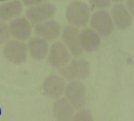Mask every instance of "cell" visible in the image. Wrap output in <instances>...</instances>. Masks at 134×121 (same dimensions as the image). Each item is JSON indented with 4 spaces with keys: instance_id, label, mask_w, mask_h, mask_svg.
<instances>
[{
    "instance_id": "1",
    "label": "cell",
    "mask_w": 134,
    "mask_h": 121,
    "mask_svg": "<svg viewBox=\"0 0 134 121\" xmlns=\"http://www.w3.org/2000/svg\"><path fill=\"white\" fill-rule=\"evenodd\" d=\"M65 16L69 25L79 28L89 24L92 14L88 4L81 0H74L67 6Z\"/></svg>"
},
{
    "instance_id": "2",
    "label": "cell",
    "mask_w": 134,
    "mask_h": 121,
    "mask_svg": "<svg viewBox=\"0 0 134 121\" xmlns=\"http://www.w3.org/2000/svg\"><path fill=\"white\" fill-rule=\"evenodd\" d=\"M91 71L90 64L87 60L83 58H76L60 69L61 76L69 81L81 80L86 79Z\"/></svg>"
},
{
    "instance_id": "3",
    "label": "cell",
    "mask_w": 134,
    "mask_h": 121,
    "mask_svg": "<svg viewBox=\"0 0 134 121\" xmlns=\"http://www.w3.org/2000/svg\"><path fill=\"white\" fill-rule=\"evenodd\" d=\"M3 57L9 62L21 65L26 62L29 56L27 45L25 42L12 39L8 40L3 48Z\"/></svg>"
},
{
    "instance_id": "4",
    "label": "cell",
    "mask_w": 134,
    "mask_h": 121,
    "mask_svg": "<svg viewBox=\"0 0 134 121\" xmlns=\"http://www.w3.org/2000/svg\"><path fill=\"white\" fill-rule=\"evenodd\" d=\"M47 57L52 68L61 69L70 62L71 53L62 42L55 41L50 46Z\"/></svg>"
},
{
    "instance_id": "5",
    "label": "cell",
    "mask_w": 134,
    "mask_h": 121,
    "mask_svg": "<svg viewBox=\"0 0 134 121\" xmlns=\"http://www.w3.org/2000/svg\"><path fill=\"white\" fill-rule=\"evenodd\" d=\"M64 95L75 109H81L86 101V87L81 80L70 81L65 85Z\"/></svg>"
},
{
    "instance_id": "6",
    "label": "cell",
    "mask_w": 134,
    "mask_h": 121,
    "mask_svg": "<svg viewBox=\"0 0 134 121\" xmlns=\"http://www.w3.org/2000/svg\"><path fill=\"white\" fill-rule=\"evenodd\" d=\"M92 28L100 36H109L114 29V25L110 13L107 10L96 11L89 21Z\"/></svg>"
},
{
    "instance_id": "7",
    "label": "cell",
    "mask_w": 134,
    "mask_h": 121,
    "mask_svg": "<svg viewBox=\"0 0 134 121\" xmlns=\"http://www.w3.org/2000/svg\"><path fill=\"white\" fill-rule=\"evenodd\" d=\"M57 12V7L51 3H43L36 5L29 9L25 12V17L32 24L36 25L42 21L53 19Z\"/></svg>"
},
{
    "instance_id": "8",
    "label": "cell",
    "mask_w": 134,
    "mask_h": 121,
    "mask_svg": "<svg viewBox=\"0 0 134 121\" xmlns=\"http://www.w3.org/2000/svg\"><path fill=\"white\" fill-rule=\"evenodd\" d=\"M65 85V81L61 76L49 75L43 81V93L47 98L57 100L64 95Z\"/></svg>"
},
{
    "instance_id": "9",
    "label": "cell",
    "mask_w": 134,
    "mask_h": 121,
    "mask_svg": "<svg viewBox=\"0 0 134 121\" xmlns=\"http://www.w3.org/2000/svg\"><path fill=\"white\" fill-rule=\"evenodd\" d=\"M62 30V28L59 22L54 19L36 24L33 28V31L36 36L42 38L47 42L57 39L61 35Z\"/></svg>"
},
{
    "instance_id": "10",
    "label": "cell",
    "mask_w": 134,
    "mask_h": 121,
    "mask_svg": "<svg viewBox=\"0 0 134 121\" xmlns=\"http://www.w3.org/2000/svg\"><path fill=\"white\" fill-rule=\"evenodd\" d=\"M10 36L14 39L25 42L29 40L32 35V23L25 17H18L8 25Z\"/></svg>"
},
{
    "instance_id": "11",
    "label": "cell",
    "mask_w": 134,
    "mask_h": 121,
    "mask_svg": "<svg viewBox=\"0 0 134 121\" xmlns=\"http://www.w3.org/2000/svg\"><path fill=\"white\" fill-rule=\"evenodd\" d=\"M79 32L78 28L67 25L62 28L61 33L62 43L74 57H79L83 53L79 42Z\"/></svg>"
},
{
    "instance_id": "12",
    "label": "cell",
    "mask_w": 134,
    "mask_h": 121,
    "mask_svg": "<svg viewBox=\"0 0 134 121\" xmlns=\"http://www.w3.org/2000/svg\"><path fill=\"white\" fill-rule=\"evenodd\" d=\"M110 15L114 25L118 30H125L132 24V17L126 7L122 3H115L111 7Z\"/></svg>"
},
{
    "instance_id": "13",
    "label": "cell",
    "mask_w": 134,
    "mask_h": 121,
    "mask_svg": "<svg viewBox=\"0 0 134 121\" xmlns=\"http://www.w3.org/2000/svg\"><path fill=\"white\" fill-rule=\"evenodd\" d=\"M79 42L83 52L91 53L99 47L101 38L92 28H85L79 32Z\"/></svg>"
},
{
    "instance_id": "14",
    "label": "cell",
    "mask_w": 134,
    "mask_h": 121,
    "mask_svg": "<svg viewBox=\"0 0 134 121\" xmlns=\"http://www.w3.org/2000/svg\"><path fill=\"white\" fill-rule=\"evenodd\" d=\"M53 116L56 121H72L75 108L65 98H60L53 105Z\"/></svg>"
},
{
    "instance_id": "15",
    "label": "cell",
    "mask_w": 134,
    "mask_h": 121,
    "mask_svg": "<svg viewBox=\"0 0 134 121\" xmlns=\"http://www.w3.org/2000/svg\"><path fill=\"white\" fill-rule=\"evenodd\" d=\"M49 47L48 42L38 36L31 37L27 44L29 55L36 60H44L47 57Z\"/></svg>"
},
{
    "instance_id": "16",
    "label": "cell",
    "mask_w": 134,
    "mask_h": 121,
    "mask_svg": "<svg viewBox=\"0 0 134 121\" xmlns=\"http://www.w3.org/2000/svg\"><path fill=\"white\" fill-rule=\"evenodd\" d=\"M23 11V4L21 0H10L0 5V20L11 21L21 16Z\"/></svg>"
},
{
    "instance_id": "17",
    "label": "cell",
    "mask_w": 134,
    "mask_h": 121,
    "mask_svg": "<svg viewBox=\"0 0 134 121\" xmlns=\"http://www.w3.org/2000/svg\"><path fill=\"white\" fill-rule=\"evenodd\" d=\"M72 121H94V117L90 110L81 109L74 114Z\"/></svg>"
},
{
    "instance_id": "18",
    "label": "cell",
    "mask_w": 134,
    "mask_h": 121,
    "mask_svg": "<svg viewBox=\"0 0 134 121\" xmlns=\"http://www.w3.org/2000/svg\"><path fill=\"white\" fill-rule=\"evenodd\" d=\"M90 6L97 10H107L111 7L112 0H88Z\"/></svg>"
},
{
    "instance_id": "19",
    "label": "cell",
    "mask_w": 134,
    "mask_h": 121,
    "mask_svg": "<svg viewBox=\"0 0 134 121\" xmlns=\"http://www.w3.org/2000/svg\"><path fill=\"white\" fill-rule=\"evenodd\" d=\"M10 33L9 25L5 22L0 20V44L6 43L10 40Z\"/></svg>"
},
{
    "instance_id": "20",
    "label": "cell",
    "mask_w": 134,
    "mask_h": 121,
    "mask_svg": "<svg viewBox=\"0 0 134 121\" xmlns=\"http://www.w3.org/2000/svg\"><path fill=\"white\" fill-rule=\"evenodd\" d=\"M47 0H21V2L22 3L23 5L28 7H31L36 5H39L43 3H46Z\"/></svg>"
},
{
    "instance_id": "21",
    "label": "cell",
    "mask_w": 134,
    "mask_h": 121,
    "mask_svg": "<svg viewBox=\"0 0 134 121\" xmlns=\"http://www.w3.org/2000/svg\"><path fill=\"white\" fill-rule=\"evenodd\" d=\"M125 7L129 12L132 19H134V0H125Z\"/></svg>"
},
{
    "instance_id": "22",
    "label": "cell",
    "mask_w": 134,
    "mask_h": 121,
    "mask_svg": "<svg viewBox=\"0 0 134 121\" xmlns=\"http://www.w3.org/2000/svg\"><path fill=\"white\" fill-rule=\"evenodd\" d=\"M112 1L116 3H122L123 2L125 1V0H112Z\"/></svg>"
},
{
    "instance_id": "23",
    "label": "cell",
    "mask_w": 134,
    "mask_h": 121,
    "mask_svg": "<svg viewBox=\"0 0 134 121\" xmlns=\"http://www.w3.org/2000/svg\"><path fill=\"white\" fill-rule=\"evenodd\" d=\"M1 2H3V1H7V0H0Z\"/></svg>"
},
{
    "instance_id": "24",
    "label": "cell",
    "mask_w": 134,
    "mask_h": 121,
    "mask_svg": "<svg viewBox=\"0 0 134 121\" xmlns=\"http://www.w3.org/2000/svg\"><path fill=\"white\" fill-rule=\"evenodd\" d=\"M59 1H66V0H59Z\"/></svg>"
}]
</instances>
